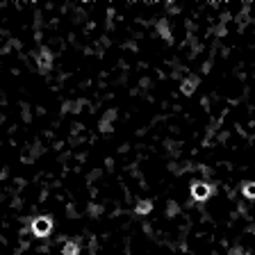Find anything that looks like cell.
<instances>
[{
  "label": "cell",
  "mask_w": 255,
  "mask_h": 255,
  "mask_svg": "<svg viewBox=\"0 0 255 255\" xmlns=\"http://www.w3.org/2000/svg\"><path fill=\"white\" fill-rule=\"evenodd\" d=\"M198 85H201V78H198V75H191V78H187L183 85H180V92H183L185 96H191V93L196 92Z\"/></svg>",
  "instance_id": "3957f363"
},
{
  "label": "cell",
  "mask_w": 255,
  "mask_h": 255,
  "mask_svg": "<svg viewBox=\"0 0 255 255\" xmlns=\"http://www.w3.org/2000/svg\"><path fill=\"white\" fill-rule=\"evenodd\" d=\"M153 209V201H139V205L135 208V212H137L139 216H144V214H148Z\"/></svg>",
  "instance_id": "8992f818"
},
{
  "label": "cell",
  "mask_w": 255,
  "mask_h": 255,
  "mask_svg": "<svg viewBox=\"0 0 255 255\" xmlns=\"http://www.w3.org/2000/svg\"><path fill=\"white\" fill-rule=\"evenodd\" d=\"M30 230H32L34 237H48L52 230V219L48 214L37 216V219H32V223H30Z\"/></svg>",
  "instance_id": "6da1fadb"
},
{
  "label": "cell",
  "mask_w": 255,
  "mask_h": 255,
  "mask_svg": "<svg viewBox=\"0 0 255 255\" xmlns=\"http://www.w3.org/2000/svg\"><path fill=\"white\" fill-rule=\"evenodd\" d=\"M37 66H39L41 71H48V69L52 66V55H50V50H48V48H41L39 57H37Z\"/></svg>",
  "instance_id": "277c9868"
},
{
  "label": "cell",
  "mask_w": 255,
  "mask_h": 255,
  "mask_svg": "<svg viewBox=\"0 0 255 255\" xmlns=\"http://www.w3.org/2000/svg\"><path fill=\"white\" fill-rule=\"evenodd\" d=\"M242 194H244V198L255 201V183H244L242 185Z\"/></svg>",
  "instance_id": "52a82bcc"
},
{
  "label": "cell",
  "mask_w": 255,
  "mask_h": 255,
  "mask_svg": "<svg viewBox=\"0 0 255 255\" xmlns=\"http://www.w3.org/2000/svg\"><path fill=\"white\" fill-rule=\"evenodd\" d=\"M62 255H80V244L69 239V242L62 246Z\"/></svg>",
  "instance_id": "5b68a950"
},
{
  "label": "cell",
  "mask_w": 255,
  "mask_h": 255,
  "mask_svg": "<svg viewBox=\"0 0 255 255\" xmlns=\"http://www.w3.org/2000/svg\"><path fill=\"white\" fill-rule=\"evenodd\" d=\"M209 196H212V185L209 183H205V180L191 183V198H194L196 203H205Z\"/></svg>",
  "instance_id": "7a4b0ae2"
}]
</instances>
